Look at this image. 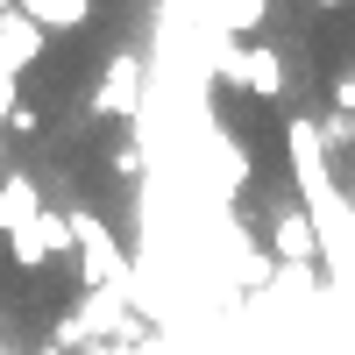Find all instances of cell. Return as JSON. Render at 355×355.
I'll use <instances>...</instances> for the list:
<instances>
[{
	"label": "cell",
	"mask_w": 355,
	"mask_h": 355,
	"mask_svg": "<svg viewBox=\"0 0 355 355\" xmlns=\"http://www.w3.org/2000/svg\"><path fill=\"white\" fill-rule=\"evenodd\" d=\"M71 227H78V277H85V291H121L128 284V256L114 242V227L93 206H71Z\"/></svg>",
	"instance_id": "7a4b0ae2"
},
{
	"label": "cell",
	"mask_w": 355,
	"mask_h": 355,
	"mask_svg": "<svg viewBox=\"0 0 355 355\" xmlns=\"http://www.w3.org/2000/svg\"><path fill=\"white\" fill-rule=\"evenodd\" d=\"M8 8H15V0H0V15H8Z\"/></svg>",
	"instance_id": "4fadbf2b"
},
{
	"label": "cell",
	"mask_w": 355,
	"mask_h": 355,
	"mask_svg": "<svg viewBox=\"0 0 355 355\" xmlns=\"http://www.w3.org/2000/svg\"><path fill=\"white\" fill-rule=\"evenodd\" d=\"M15 8H21L28 21L57 28V36H71V28H85V21H93V0H15Z\"/></svg>",
	"instance_id": "ba28073f"
},
{
	"label": "cell",
	"mask_w": 355,
	"mask_h": 355,
	"mask_svg": "<svg viewBox=\"0 0 355 355\" xmlns=\"http://www.w3.org/2000/svg\"><path fill=\"white\" fill-rule=\"evenodd\" d=\"M36 355H64V348H57V341H43V348H36Z\"/></svg>",
	"instance_id": "8fae6325"
},
{
	"label": "cell",
	"mask_w": 355,
	"mask_h": 355,
	"mask_svg": "<svg viewBox=\"0 0 355 355\" xmlns=\"http://www.w3.org/2000/svg\"><path fill=\"white\" fill-rule=\"evenodd\" d=\"M284 85H291L284 50L256 36V43H249V64H242V93H249V100H263V107H284Z\"/></svg>",
	"instance_id": "52a82bcc"
},
{
	"label": "cell",
	"mask_w": 355,
	"mask_h": 355,
	"mask_svg": "<svg viewBox=\"0 0 355 355\" xmlns=\"http://www.w3.org/2000/svg\"><path fill=\"white\" fill-rule=\"evenodd\" d=\"M270 256L277 270H313V263H327V249H320V227L299 199H277L270 206Z\"/></svg>",
	"instance_id": "277c9868"
},
{
	"label": "cell",
	"mask_w": 355,
	"mask_h": 355,
	"mask_svg": "<svg viewBox=\"0 0 355 355\" xmlns=\"http://www.w3.org/2000/svg\"><path fill=\"white\" fill-rule=\"evenodd\" d=\"M214 185H220V192H242V185H249V150H242V135H214Z\"/></svg>",
	"instance_id": "9c48e42d"
},
{
	"label": "cell",
	"mask_w": 355,
	"mask_h": 355,
	"mask_svg": "<svg viewBox=\"0 0 355 355\" xmlns=\"http://www.w3.org/2000/svg\"><path fill=\"white\" fill-rule=\"evenodd\" d=\"M334 114H355V71L334 78Z\"/></svg>",
	"instance_id": "30bf717a"
},
{
	"label": "cell",
	"mask_w": 355,
	"mask_h": 355,
	"mask_svg": "<svg viewBox=\"0 0 355 355\" xmlns=\"http://www.w3.org/2000/svg\"><path fill=\"white\" fill-rule=\"evenodd\" d=\"M43 43H50V28L28 21L21 8H8V15H0V78H28L43 64Z\"/></svg>",
	"instance_id": "5b68a950"
},
{
	"label": "cell",
	"mask_w": 355,
	"mask_h": 355,
	"mask_svg": "<svg viewBox=\"0 0 355 355\" xmlns=\"http://www.w3.org/2000/svg\"><path fill=\"white\" fill-rule=\"evenodd\" d=\"M43 214H50V199H43V185H36L28 171H8V178H0V234H8V242H15L21 227H36Z\"/></svg>",
	"instance_id": "8992f818"
},
{
	"label": "cell",
	"mask_w": 355,
	"mask_h": 355,
	"mask_svg": "<svg viewBox=\"0 0 355 355\" xmlns=\"http://www.w3.org/2000/svg\"><path fill=\"white\" fill-rule=\"evenodd\" d=\"M313 8H348V0H313Z\"/></svg>",
	"instance_id": "7c38bea8"
},
{
	"label": "cell",
	"mask_w": 355,
	"mask_h": 355,
	"mask_svg": "<svg viewBox=\"0 0 355 355\" xmlns=\"http://www.w3.org/2000/svg\"><path fill=\"white\" fill-rule=\"evenodd\" d=\"M327 135H320L313 114H291L284 121V171H291V192H299V206L313 214L320 227V249H327V270L334 277H355V206H348V185L334 178L327 164Z\"/></svg>",
	"instance_id": "6da1fadb"
},
{
	"label": "cell",
	"mask_w": 355,
	"mask_h": 355,
	"mask_svg": "<svg viewBox=\"0 0 355 355\" xmlns=\"http://www.w3.org/2000/svg\"><path fill=\"white\" fill-rule=\"evenodd\" d=\"M93 114H114V121H135L142 107H150V71H142V57L135 50H114L107 64H100V85H93V100H85Z\"/></svg>",
	"instance_id": "3957f363"
}]
</instances>
